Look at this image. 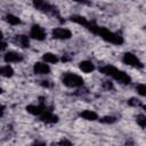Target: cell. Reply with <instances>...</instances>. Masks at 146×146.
Returning a JSON list of instances; mask_svg holds the SVG:
<instances>
[{"label":"cell","mask_w":146,"mask_h":146,"mask_svg":"<svg viewBox=\"0 0 146 146\" xmlns=\"http://www.w3.org/2000/svg\"><path fill=\"white\" fill-rule=\"evenodd\" d=\"M0 75L5 78H11L14 75V70L10 65H3L0 67Z\"/></svg>","instance_id":"obj_15"},{"label":"cell","mask_w":146,"mask_h":146,"mask_svg":"<svg viewBox=\"0 0 146 146\" xmlns=\"http://www.w3.org/2000/svg\"><path fill=\"white\" fill-rule=\"evenodd\" d=\"M71 21L74 22V23H76V24H79V25H81V26H84V27H88L89 24H90V22L86 17L80 16V15H73L71 17Z\"/></svg>","instance_id":"obj_14"},{"label":"cell","mask_w":146,"mask_h":146,"mask_svg":"<svg viewBox=\"0 0 146 146\" xmlns=\"http://www.w3.org/2000/svg\"><path fill=\"white\" fill-rule=\"evenodd\" d=\"M136 89H137V92H138L141 97H144V96L146 95V88H145V84H144V83L138 84V86L136 87Z\"/></svg>","instance_id":"obj_21"},{"label":"cell","mask_w":146,"mask_h":146,"mask_svg":"<svg viewBox=\"0 0 146 146\" xmlns=\"http://www.w3.org/2000/svg\"><path fill=\"white\" fill-rule=\"evenodd\" d=\"M2 38H3V34H2V32L0 31V41H2Z\"/></svg>","instance_id":"obj_27"},{"label":"cell","mask_w":146,"mask_h":146,"mask_svg":"<svg viewBox=\"0 0 146 146\" xmlns=\"http://www.w3.org/2000/svg\"><path fill=\"white\" fill-rule=\"evenodd\" d=\"M3 112H5V107L2 105H0V116L3 114Z\"/></svg>","instance_id":"obj_26"},{"label":"cell","mask_w":146,"mask_h":146,"mask_svg":"<svg viewBox=\"0 0 146 146\" xmlns=\"http://www.w3.org/2000/svg\"><path fill=\"white\" fill-rule=\"evenodd\" d=\"M2 92H3V90H2V88L0 87V94H2Z\"/></svg>","instance_id":"obj_28"},{"label":"cell","mask_w":146,"mask_h":146,"mask_svg":"<svg viewBox=\"0 0 146 146\" xmlns=\"http://www.w3.org/2000/svg\"><path fill=\"white\" fill-rule=\"evenodd\" d=\"M58 146H73V145H72V143H71L68 139L63 138V139L58 143Z\"/></svg>","instance_id":"obj_22"},{"label":"cell","mask_w":146,"mask_h":146,"mask_svg":"<svg viewBox=\"0 0 146 146\" xmlns=\"http://www.w3.org/2000/svg\"><path fill=\"white\" fill-rule=\"evenodd\" d=\"M30 36L32 39H35L38 41H43L47 36L46 34V31L43 30V27H41L40 25H32V27L30 29Z\"/></svg>","instance_id":"obj_6"},{"label":"cell","mask_w":146,"mask_h":146,"mask_svg":"<svg viewBox=\"0 0 146 146\" xmlns=\"http://www.w3.org/2000/svg\"><path fill=\"white\" fill-rule=\"evenodd\" d=\"M128 104L130 106H133V107H138V106H143V103L139 100V99H136V98H130L128 100Z\"/></svg>","instance_id":"obj_20"},{"label":"cell","mask_w":146,"mask_h":146,"mask_svg":"<svg viewBox=\"0 0 146 146\" xmlns=\"http://www.w3.org/2000/svg\"><path fill=\"white\" fill-rule=\"evenodd\" d=\"M46 110H47L46 105H41V104H38V105H27L26 106V111L30 114H32V115H41Z\"/></svg>","instance_id":"obj_10"},{"label":"cell","mask_w":146,"mask_h":146,"mask_svg":"<svg viewBox=\"0 0 146 146\" xmlns=\"http://www.w3.org/2000/svg\"><path fill=\"white\" fill-rule=\"evenodd\" d=\"M17 41H18L19 46L23 47V48H27L29 44H30V42H29V38H27L26 35H18Z\"/></svg>","instance_id":"obj_17"},{"label":"cell","mask_w":146,"mask_h":146,"mask_svg":"<svg viewBox=\"0 0 146 146\" xmlns=\"http://www.w3.org/2000/svg\"><path fill=\"white\" fill-rule=\"evenodd\" d=\"M33 146H46V143L44 141H35L34 144H33Z\"/></svg>","instance_id":"obj_25"},{"label":"cell","mask_w":146,"mask_h":146,"mask_svg":"<svg viewBox=\"0 0 146 146\" xmlns=\"http://www.w3.org/2000/svg\"><path fill=\"white\" fill-rule=\"evenodd\" d=\"M79 68H80L83 73L89 74V73H91V72L95 70V64H94L92 62H90V60H82V62H80V64H79Z\"/></svg>","instance_id":"obj_11"},{"label":"cell","mask_w":146,"mask_h":146,"mask_svg":"<svg viewBox=\"0 0 146 146\" xmlns=\"http://www.w3.org/2000/svg\"><path fill=\"white\" fill-rule=\"evenodd\" d=\"M99 121H100L102 123L112 124V123L116 122V117H115V116H112V115H107V116H103V117H100Z\"/></svg>","instance_id":"obj_18"},{"label":"cell","mask_w":146,"mask_h":146,"mask_svg":"<svg viewBox=\"0 0 146 146\" xmlns=\"http://www.w3.org/2000/svg\"><path fill=\"white\" fill-rule=\"evenodd\" d=\"M80 117H82L87 121H96L98 119V114L92 110H83L80 113Z\"/></svg>","instance_id":"obj_12"},{"label":"cell","mask_w":146,"mask_h":146,"mask_svg":"<svg viewBox=\"0 0 146 146\" xmlns=\"http://www.w3.org/2000/svg\"><path fill=\"white\" fill-rule=\"evenodd\" d=\"M137 123H138V125H139L141 129L145 128V124H146V117H145L144 114H139V115H137Z\"/></svg>","instance_id":"obj_19"},{"label":"cell","mask_w":146,"mask_h":146,"mask_svg":"<svg viewBox=\"0 0 146 146\" xmlns=\"http://www.w3.org/2000/svg\"><path fill=\"white\" fill-rule=\"evenodd\" d=\"M103 86H104V88L107 89V90H110V89L113 88V83H112L111 81H104V82H103Z\"/></svg>","instance_id":"obj_23"},{"label":"cell","mask_w":146,"mask_h":146,"mask_svg":"<svg viewBox=\"0 0 146 146\" xmlns=\"http://www.w3.org/2000/svg\"><path fill=\"white\" fill-rule=\"evenodd\" d=\"M87 29H89L94 34L99 35L102 39H104L105 41H107V42H110V43H112V44L121 46V44L124 42V40H123V38H122L121 35H119L117 33H114V32L110 31V30L106 29V27L97 26L96 24L90 23Z\"/></svg>","instance_id":"obj_1"},{"label":"cell","mask_w":146,"mask_h":146,"mask_svg":"<svg viewBox=\"0 0 146 146\" xmlns=\"http://www.w3.org/2000/svg\"><path fill=\"white\" fill-rule=\"evenodd\" d=\"M62 81L66 87H70V88L81 87L84 83L83 78L75 73H65L62 78Z\"/></svg>","instance_id":"obj_3"},{"label":"cell","mask_w":146,"mask_h":146,"mask_svg":"<svg viewBox=\"0 0 146 146\" xmlns=\"http://www.w3.org/2000/svg\"><path fill=\"white\" fill-rule=\"evenodd\" d=\"M40 116H41V120L46 123H56V122H58V116L56 114H54L50 110H46Z\"/></svg>","instance_id":"obj_9"},{"label":"cell","mask_w":146,"mask_h":146,"mask_svg":"<svg viewBox=\"0 0 146 146\" xmlns=\"http://www.w3.org/2000/svg\"><path fill=\"white\" fill-rule=\"evenodd\" d=\"M3 60L7 64H11V63H19L23 60V55L16 51H8L3 55Z\"/></svg>","instance_id":"obj_7"},{"label":"cell","mask_w":146,"mask_h":146,"mask_svg":"<svg viewBox=\"0 0 146 146\" xmlns=\"http://www.w3.org/2000/svg\"><path fill=\"white\" fill-rule=\"evenodd\" d=\"M99 71L103 73V74H106L108 76H112L113 79H115L116 81L121 82V83H124V84H129L131 82V78L128 73L119 70L117 67L111 65V64H107L103 67L99 68Z\"/></svg>","instance_id":"obj_2"},{"label":"cell","mask_w":146,"mask_h":146,"mask_svg":"<svg viewBox=\"0 0 146 146\" xmlns=\"http://www.w3.org/2000/svg\"><path fill=\"white\" fill-rule=\"evenodd\" d=\"M122 62L129 66H132V67H143V63L132 52H125L122 57Z\"/></svg>","instance_id":"obj_5"},{"label":"cell","mask_w":146,"mask_h":146,"mask_svg":"<svg viewBox=\"0 0 146 146\" xmlns=\"http://www.w3.org/2000/svg\"><path fill=\"white\" fill-rule=\"evenodd\" d=\"M6 48H7V43L3 42V41H0V51H2V50L6 49Z\"/></svg>","instance_id":"obj_24"},{"label":"cell","mask_w":146,"mask_h":146,"mask_svg":"<svg viewBox=\"0 0 146 146\" xmlns=\"http://www.w3.org/2000/svg\"><path fill=\"white\" fill-rule=\"evenodd\" d=\"M42 59L47 64H57L58 60H59L58 57H57V55L54 54V52H44L42 55Z\"/></svg>","instance_id":"obj_13"},{"label":"cell","mask_w":146,"mask_h":146,"mask_svg":"<svg viewBox=\"0 0 146 146\" xmlns=\"http://www.w3.org/2000/svg\"><path fill=\"white\" fill-rule=\"evenodd\" d=\"M33 72L35 74H40V75L49 74L50 73V66L48 64H46L44 62H36L33 65Z\"/></svg>","instance_id":"obj_8"},{"label":"cell","mask_w":146,"mask_h":146,"mask_svg":"<svg viewBox=\"0 0 146 146\" xmlns=\"http://www.w3.org/2000/svg\"><path fill=\"white\" fill-rule=\"evenodd\" d=\"M51 36L58 40H67L72 36V31L66 27H55L51 31Z\"/></svg>","instance_id":"obj_4"},{"label":"cell","mask_w":146,"mask_h":146,"mask_svg":"<svg viewBox=\"0 0 146 146\" xmlns=\"http://www.w3.org/2000/svg\"><path fill=\"white\" fill-rule=\"evenodd\" d=\"M6 21L10 25H19L21 24V18L18 16L14 15V14H8L6 16Z\"/></svg>","instance_id":"obj_16"}]
</instances>
